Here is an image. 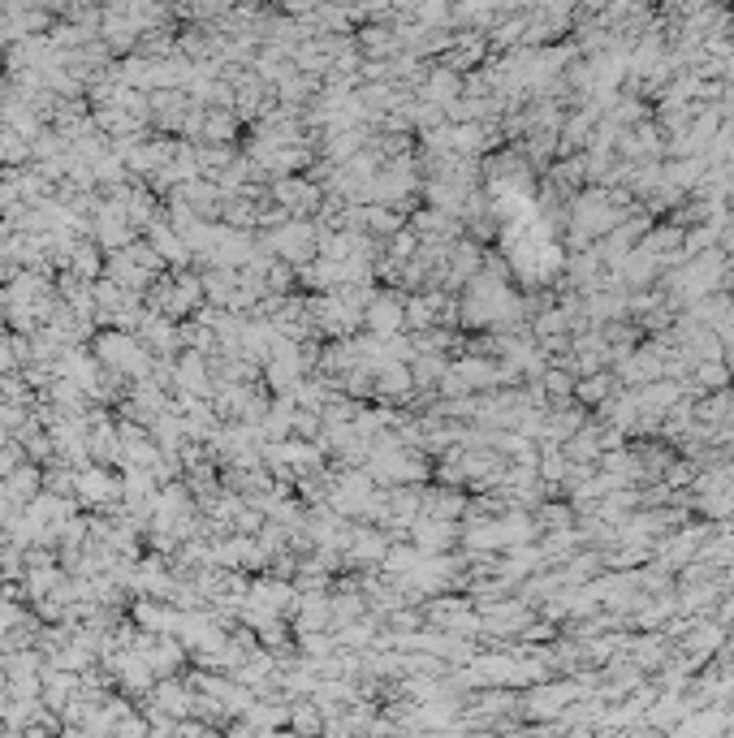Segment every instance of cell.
Returning a JSON list of instances; mask_svg holds the SVG:
<instances>
[{
    "mask_svg": "<svg viewBox=\"0 0 734 738\" xmlns=\"http://www.w3.org/2000/svg\"><path fill=\"white\" fill-rule=\"evenodd\" d=\"M212 385H216V376H212L208 354L182 346L178 350V385H173V389H186V393H199V398H212Z\"/></svg>",
    "mask_w": 734,
    "mask_h": 738,
    "instance_id": "cell-12",
    "label": "cell"
},
{
    "mask_svg": "<svg viewBox=\"0 0 734 738\" xmlns=\"http://www.w3.org/2000/svg\"><path fill=\"white\" fill-rule=\"evenodd\" d=\"M139 341L152 354H178L182 350V333H178V320H169V316H160V311H152L147 307L143 311V320H139Z\"/></svg>",
    "mask_w": 734,
    "mask_h": 738,
    "instance_id": "cell-11",
    "label": "cell"
},
{
    "mask_svg": "<svg viewBox=\"0 0 734 738\" xmlns=\"http://www.w3.org/2000/svg\"><path fill=\"white\" fill-rule=\"evenodd\" d=\"M61 583H65V570L57 562H35V566H26V574H22V596L39 600V596L57 592Z\"/></svg>",
    "mask_w": 734,
    "mask_h": 738,
    "instance_id": "cell-18",
    "label": "cell"
},
{
    "mask_svg": "<svg viewBox=\"0 0 734 738\" xmlns=\"http://www.w3.org/2000/svg\"><path fill=\"white\" fill-rule=\"evenodd\" d=\"M26 574V549L13 540H0V583H22Z\"/></svg>",
    "mask_w": 734,
    "mask_h": 738,
    "instance_id": "cell-22",
    "label": "cell"
},
{
    "mask_svg": "<svg viewBox=\"0 0 734 738\" xmlns=\"http://www.w3.org/2000/svg\"><path fill=\"white\" fill-rule=\"evenodd\" d=\"M635 398H640V406H644V410H657V415H665L670 406H678L683 398H696V393L687 389V380L657 376V380H648V385L635 389Z\"/></svg>",
    "mask_w": 734,
    "mask_h": 738,
    "instance_id": "cell-15",
    "label": "cell"
},
{
    "mask_svg": "<svg viewBox=\"0 0 734 738\" xmlns=\"http://www.w3.org/2000/svg\"><path fill=\"white\" fill-rule=\"evenodd\" d=\"M5 316H9V290L0 285V324H5Z\"/></svg>",
    "mask_w": 734,
    "mask_h": 738,
    "instance_id": "cell-24",
    "label": "cell"
},
{
    "mask_svg": "<svg viewBox=\"0 0 734 738\" xmlns=\"http://www.w3.org/2000/svg\"><path fill=\"white\" fill-rule=\"evenodd\" d=\"M415 376H411V363L402 359H389L385 367H376V380H372V402H385V406H411L415 402Z\"/></svg>",
    "mask_w": 734,
    "mask_h": 738,
    "instance_id": "cell-7",
    "label": "cell"
},
{
    "mask_svg": "<svg viewBox=\"0 0 734 738\" xmlns=\"http://www.w3.org/2000/svg\"><path fill=\"white\" fill-rule=\"evenodd\" d=\"M419 100L441 104L445 113H450V104L462 100V82H458V74H454V65H441V70H432L424 82H419Z\"/></svg>",
    "mask_w": 734,
    "mask_h": 738,
    "instance_id": "cell-16",
    "label": "cell"
},
{
    "mask_svg": "<svg viewBox=\"0 0 734 738\" xmlns=\"http://www.w3.org/2000/svg\"><path fill=\"white\" fill-rule=\"evenodd\" d=\"M471 510V488L462 484H441L437 488H424V514H437V518H454V523H462Z\"/></svg>",
    "mask_w": 734,
    "mask_h": 738,
    "instance_id": "cell-13",
    "label": "cell"
},
{
    "mask_svg": "<svg viewBox=\"0 0 734 738\" xmlns=\"http://www.w3.org/2000/svg\"><path fill=\"white\" fill-rule=\"evenodd\" d=\"M260 246L268 255L285 259V264H307L320 255V221L316 216H290L277 229H260Z\"/></svg>",
    "mask_w": 734,
    "mask_h": 738,
    "instance_id": "cell-2",
    "label": "cell"
},
{
    "mask_svg": "<svg viewBox=\"0 0 734 738\" xmlns=\"http://www.w3.org/2000/svg\"><path fill=\"white\" fill-rule=\"evenodd\" d=\"M238 139V113L234 108H203L199 143H234Z\"/></svg>",
    "mask_w": 734,
    "mask_h": 738,
    "instance_id": "cell-19",
    "label": "cell"
},
{
    "mask_svg": "<svg viewBox=\"0 0 734 738\" xmlns=\"http://www.w3.org/2000/svg\"><path fill=\"white\" fill-rule=\"evenodd\" d=\"M406 540H411L419 553H450L462 540V523H454V518H437V514H419L411 523V531H406Z\"/></svg>",
    "mask_w": 734,
    "mask_h": 738,
    "instance_id": "cell-8",
    "label": "cell"
},
{
    "mask_svg": "<svg viewBox=\"0 0 734 738\" xmlns=\"http://www.w3.org/2000/svg\"><path fill=\"white\" fill-rule=\"evenodd\" d=\"M26 462V449H22V441H9L5 449H0V480H5L9 471H18Z\"/></svg>",
    "mask_w": 734,
    "mask_h": 738,
    "instance_id": "cell-23",
    "label": "cell"
},
{
    "mask_svg": "<svg viewBox=\"0 0 734 738\" xmlns=\"http://www.w3.org/2000/svg\"><path fill=\"white\" fill-rule=\"evenodd\" d=\"M74 497L87 514L95 510H113L121 505V475L104 462H87V467H74Z\"/></svg>",
    "mask_w": 734,
    "mask_h": 738,
    "instance_id": "cell-3",
    "label": "cell"
},
{
    "mask_svg": "<svg viewBox=\"0 0 734 738\" xmlns=\"http://www.w3.org/2000/svg\"><path fill=\"white\" fill-rule=\"evenodd\" d=\"M143 238H147V242H152V246H156V255H160V259H165V264H169V268H186V264H190V259H195V255H190V246H186V238H182V229H173L165 212H160V216H156V221H152V225H147V229H143Z\"/></svg>",
    "mask_w": 734,
    "mask_h": 738,
    "instance_id": "cell-10",
    "label": "cell"
},
{
    "mask_svg": "<svg viewBox=\"0 0 734 738\" xmlns=\"http://www.w3.org/2000/svg\"><path fill=\"white\" fill-rule=\"evenodd\" d=\"M285 730H298V734H324V713L316 700H290V721Z\"/></svg>",
    "mask_w": 734,
    "mask_h": 738,
    "instance_id": "cell-21",
    "label": "cell"
},
{
    "mask_svg": "<svg viewBox=\"0 0 734 738\" xmlns=\"http://www.w3.org/2000/svg\"><path fill=\"white\" fill-rule=\"evenodd\" d=\"M273 203H281L290 216H316L324 208V186L311 173H281L268 186Z\"/></svg>",
    "mask_w": 734,
    "mask_h": 738,
    "instance_id": "cell-4",
    "label": "cell"
},
{
    "mask_svg": "<svg viewBox=\"0 0 734 738\" xmlns=\"http://www.w3.org/2000/svg\"><path fill=\"white\" fill-rule=\"evenodd\" d=\"M139 708H152V713H165V717L182 721V717L195 713V687L178 674H165V678H156V687L143 695Z\"/></svg>",
    "mask_w": 734,
    "mask_h": 738,
    "instance_id": "cell-6",
    "label": "cell"
},
{
    "mask_svg": "<svg viewBox=\"0 0 734 738\" xmlns=\"http://www.w3.org/2000/svg\"><path fill=\"white\" fill-rule=\"evenodd\" d=\"M285 618L294 631H333V587L329 592H298Z\"/></svg>",
    "mask_w": 734,
    "mask_h": 738,
    "instance_id": "cell-9",
    "label": "cell"
},
{
    "mask_svg": "<svg viewBox=\"0 0 734 738\" xmlns=\"http://www.w3.org/2000/svg\"><path fill=\"white\" fill-rule=\"evenodd\" d=\"M91 350L100 354V363L108 372L126 376V380H143L152 376V363L156 354L143 346L139 333H130V328H100V333L91 337Z\"/></svg>",
    "mask_w": 734,
    "mask_h": 738,
    "instance_id": "cell-1",
    "label": "cell"
},
{
    "mask_svg": "<svg viewBox=\"0 0 734 738\" xmlns=\"http://www.w3.org/2000/svg\"><path fill=\"white\" fill-rule=\"evenodd\" d=\"M402 311H406V290H402V285H385V290H376V298L367 303L363 328H367V333H376V337L402 333V328H406Z\"/></svg>",
    "mask_w": 734,
    "mask_h": 738,
    "instance_id": "cell-5",
    "label": "cell"
},
{
    "mask_svg": "<svg viewBox=\"0 0 734 738\" xmlns=\"http://www.w3.org/2000/svg\"><path fill=\"white\" fill-rule=\"evenodd\" d=\"M65 268H70L74 277H83V281H100L104 277V246L95 242V238H78L74 251H70V264H65Z\"/></svg>",
    "mask_w": 734,
    "mask_h": 738,
    "instance_id": "cell-17",
    "label": "cell"
},
{
    "mask_svg": "<svg viewBox=\"0 0 734 738\" xmlns=\"http://www.w3.org/2000/svg\"><path fill=\"white\" fill-rule=\"evenodd\" d=\"M614 389H618L614 367H601V372H588V376L575 380V402H579V406H601Z\"/></svg>",
    "mask_w": 734,
    "mask_h": 738,
    "instance_id": "cell-20",
    "label": "cell"
},
{
    "mask_svg": "<svg viewBox=\"0 0 734 738\" xmlns=\"http://www.w3.org/2000/svg\"><path fill=\"white\" fill-rule=\"evenodd\" d=\"M0 488H5V497L18 505V510H26L39 492H44V462H31L26 458L18 471H9L5 480H0Z\"/></svg>",
    "mask_w": 734,
    "mask_h": 738,
    "instance_id": "cell-14",
    "label": "cell"
}]
</instances>
